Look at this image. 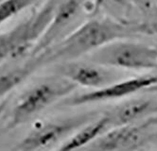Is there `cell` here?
I'll return each instance as SVG.
<instances>
[{
    "label": "cell",
    "mask_w": 157,
    "mask_h": 151,
    "mask_svg": "<svg viewBox=\"0 0 157 151\" xmlns=\"http://www.w3.org/2000/svg\"><path fill=\"white\" fill-rule=\"evenodd\" d=\"M139 34H147L157 37V22H147L136 24Z\"/></svg>",
    "instance_id": "cell-14"
},
{
    "label": "cell",
    "mask_w": 157,
    "mask_h": 151,
    "mask_svg": "<svg viewBox=\"0 0 157 151\" xmlns=\"http://www.w3.org/2000/svg\"><path fill=\"white\" fill-rule=\"evenodd\" d=\"M136 24L121 23L111 19L90 20L64 36L49 53L40 58L41 62L75 60L104 46L137 35Z\"/></svg>",
    "instance_id": "cell-1"
},
{
    "label": "cell",
    "mask_w": 157,
    "mask_h": 151,
    "mask_svg": "<svg viewBox=\"0 0 157 151\" xmlns=\"http://www.w3.org/2000/svg\"><path fill=\"white\" fill-rule=\"evenodd\" d=\"M95 118L96 113L89 112L38 124L19 144V149L21 151H39L52 146L63 139L68 138Z\"/></svg>",
    "instance_id": "cell-5"
},
{
    "label": "cell",
    "mask_w": 157,
    "mask_h": 151,
    "mask_svg": "<svg viewBox=\"0 0 157 151\" xmlns=\"http://www.w3.org/2000/svg\"><path fill=\"white\" fill-rule=\"evenodd\" d=\"M81 4L78 0H66L55 10L49 25L34 47V53L41 52L49 47L52 43H58L61 36H65L64 32L80 13ZM62 38V39H63ZM61 39V40H62Z\"/></svg>",
    "instance_id": "cell-10"
},
{
    "label": "cell",
    "mask_w": 157,
    "mask_h": 151,
    "mask_svg": "<svg viewBox=\"0 0 157 151\" xmlns=\"http://www.w3.org/2000/svg\"><path fill=\"white\" fill-rule=\"evenodd\" d=\"M130 2L143 13L151 11L153 5V0H130Z\"/></svg>",
    "instance_id": "cell-15"
},
{
    "label": "cell",
    "mask_w": 157,
    "mask_h": 151,
    "mask_svg": "<svg viewBox=\"0 0 157 151\" xmlns=\"http://www.w3.org/2000/svg\"><path fill=\"white\" fill-rule=\"evenodd\" d=\"M97 64L132 71L157 70V44L129 39L112 43L90 54Z\"/></svg>",
    "instance_id": "cell-2"
},
{
    "label": "cell",
    "mask_w": 157,
    "mask_h": 151,
    "mask_svg": "<svg viewBox=\"0 0 157 151\" xmlns=\"http://www.w3.org/2000/svg\"><path fill=\"white\" fill-rule=\"evenodd\" d=\"M0 1H1V0H0Z\"/></svg>",
    "instance_id": "cell-18"
},
{
    "label": "cell",
    "mask_w": 157,
    "mask_h": 151,
    "mask_svg": "<svg viewBox=\"0 0 157 151\" xmlns=\"http://www.w3.org/2000/svg\"><path fill=\"white\" fill-rule=\"evenodd\" d=\"M62 76L77 87L82 86L96 90L116 81L115 76L99 64L69 63L63 67Z\"/></svg>",
    "instance_id": "cell-9"
},
{
    "label": "cell",
    "mask_w": 157,
    "mask_h": 151,
    "mask_svg": "<svg viewBox=\"0 0 157 151\" xmlns=\"http://www.w3.org/2000/svg\"><path fill=\"white\" fill-rule=\"evenodd\" d=\"M113 126L136 124L157 116V98L142 97L124 102L106 111Z\"/></svg>",
    "instance_id": "cell-8"
},
{
    "label": "cell",
    "mask_w": 157,
    "mask_h": 151,
    "mask_svg": "<svg viewBox=\"0 0 157 151\" xmlns=\"http://www.w3.org/2000/svg\"><path fill=\"white\" fill-rule=\"evenodd\" d=\"M157 116L139 123L111 127L82 151H134L147 142Z\"/></svg>",
    "instance_id": "cell-7"
},
{
    "label": "cell",
    "mask_w": 157,
    "mask_h": 151,
    "mask_svg": "<svg viewBox=\"0 0 157 151\" xmlns=\"http://www.w3.org/2000/svg\"><path fill=\"white\" fill-rule=\"evenodd\" d=\"M77 86L66 78L47 81L31 88L15 105L9 123L10 129L22 125L61 98L70 95Z\"/></svg>",
    "instance_id": "cell-4"
},
{
    "label": "cell",
    "mask_w": 157,
    "mask_h": 151,
    "mask_svg": "<svg viewBox=\"0 0 157 151\" xmlns=\"http://www.w3.org/2000/svg\"><path fill=\"white\" fill-rule=\"evenodd\" d=\"M111 127L113 126L105 112L75 131L55 151H82Z\"/></svg>",
    "instance_id": "cell-11"
},
{
    "label": "cell",
    "mask_w": 157,
    "mask_h": 151,
    "mask_svg": "<svg viewBox=\"0 0 157 151\" xmlns=\"http://www.w3.org/2000/svg\"><path fill=\"white\" fill-rule=\"evenodd\" d=\"M56 9L53 0H49L28 20L0 34V63L10 58L22 56L33 45L35 47V43H38L46 32Z\"/></svg>",
    "instance_id": "cell-3"
},
{
    "label": "cell",
    "mask_w": 157,
    "mask_h": 151,
    "mask_svg": "<svg viewBox=\"0 0 157 151\" xmlns=\"http://www.w3.org/2000/svg\"><path fill=\"white\" fill-rule=\"evenodd\" d=\"M40 63L41 62L38 58L36 61L29 64L0 75V97L4 96L8 92L17 87L20 83L23 82L24 79H26Z\"/></svg>",
    "instance_id": "cell-12"
},
{
    "label": "cell",
    "mask_w": 157,
    "mask_h": 151,
    "mask_svg": "<svg viewBox=\"0 0 157 151\" xmlns=\"http://www.w3.org/2000/svg\"><path fill=\"white\" fill-rule=\"evenodd\" d=\"M37 0H1L0 1V25L31 6Z\"/></svg>",
    "instance_id": "cell-13"
},
{
    "label": "cell",
    "mask_w": 157,
    "mask_h": 151,
    "mask_svg": "<svg viewBox=\"0 0 157 151\" xmlns=\"http://www.w3.org/2000/svg\"><path fill=\"white\" fill-rule=\"evenodd\" d=\"M147 92H152V94H157V84H156V85H154V86H152L151 88H150Z\"/></svg>",
    "instance_id": "cell-17"
},
{
    "label": "cell",
    "mask_w": 157,
    "mask_h": 151,
    "mask_svg": "<svg viewBox=\"0 0 157 151\" xmlns=\"http://www.w3.org/2000/svg\"><path fill=\"white\" fill-rule=\"evenodd\" d=\"M7 103H8V101L6 100V101H3L1 104H0V116L2 115L3 111H5V109H6V107H7Z\"/></svg>",
    "instance_id": "cell-16"
},
{
    "label": "cell",
    "mask_w": 157,
    "mask_h": 151,
    "mask_svg": "<svg viewBox=\"0 0 157 151\" xmlns=\"http://www.w3.org/2000/svg\"><path fill=\"white\" fill-rule=\"evenodd\" d=\"M156 84L157 74L143 75L127 79L116 80L102 88L90 90L66 98L63 105L67 107H78L117 100L137 94L138 92H147Z\"/></svg>",
    "instance_id": "cell-6"
}]
</instances>
